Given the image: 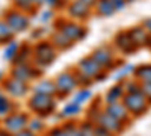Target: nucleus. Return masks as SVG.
<instances>
[{
    "instance_id": "obj_1",
    "label": "nucleus",
    "mask_w": 151,
    "mask_h": 136,
    "mask_svg": "<svg viewBox=\"0 0 151 136\" xmlns=\"http://www.w3.org/2000/svg\"><path fill=\"white\" fill-rule=\"evenodd\" d=\"M58 56H59V52L56 50V47L50 42L48 38L33 42V47H32V64L38 70H41L42 73L56 62Z\"/></svg>"
},
{
    "instance_id": "obj_2",
    "label": "nucleus",
    "mask_w": 151,
    "mask_h": 136,
    "mask_svg": "<svg viewBox=\"0 0 151 136\" xmlns=\"http://www.w3.org/2000/svg\"><path fill=\"white\" fill-rule=\"evenodd\" d=\"M53 29L62 32L74 44L83 41L86 38V35H88V29L85 27L83 23L74 21V20H71L68 17H56Z\"/></svg>"
},
{
    "instance_id": "obj_3",
    "label": "nucleus",
    "mask_w": 151,
    "mask_h": 136,
    "mask_svg": "<svg viewBox=\"0 0 151 136\" xmlns=\"http://www.w3.org/2000/svg\"><path fill=\"white\" fill-rule=\"evenodd\" d=\"M29 110L33 114H36V117L40 118H45L55 114V110L58 107V98L52 97V95H42V94H33L30 95L29 101H27Z\"/></svg>"
},
{
    "instance_id": "obj_4",
    "label": "nucleus",
    "mask_w": 151,
    "mask_h": 136,
    "mask_svg": "<svg viewBox=\"0 0 151 136\" xmlns=\"http://www.w3.org/2000/svg\"><path fill=\"white\" fill-rule=\"evenodd\" d=\"M32 15L26 14L23 11H18L15 8H9L3 12L2 18L6 21V24L9 26V29L14 32V35H20L24 33L30 29V24H32Z\"/></svg>"
},
{
    "instance_id": "obj_5",
    "label": "nucleus",
    "mask_w": 151,
    "mask_h": 136,
    "mask_svg": "<svg viewBox=\"0 0 151 136\" xmlns=\"http://www.w3.org/2000/svg\"><path fill=\"white\" fill-rule=\"evenodd\" d=\"M53 80L58 89V98H67L68 95H73L76 89L79 88L77 76H76L74 68H67L64 71L58 73Z\"/></svg>"
},
{
    "instance_id": "obj_6",
    "label": "nucleus",
    "mask_w": 151,
    "mask_h": 136,
    "mask_svg": "<svg viewBox=\"0 0 151 136\" xmlns=\"http://www.w3.org/2000/svg\"><path fill=\"white\" fill-rule=\"evenodd\" d=\"M42 71L38 70L32 62H24V64H14L11 65V70H9V76L14 77V79H18L24 83H32L35 80H38L41 76H42Z\"/></svg>"
},
{
    "instance_id": "obj_7",
    "label": "nucleus",
    "mask_w": 151,
    "mask_h": 136,
    "mask_svg": "<svg viewBox=\"0 0 151 136\" xmlns=\"http://www.w3.org/2000/svg\"><path fill=\"white\" fill-rule=\"evenodd\" d=\"M76 70H77L79 73H82V74H85L86 77H89L92 82H98V80H103L104 79V76H106V73L107 71H104L103 68H101V65H100L97 60L89 55V56H85V58H82L77 64H76V67H74Z\"/></svg>"
},
{
    "instance_id": "obj_8",
    "label": "nucleus",
    "mask_w": 151,
    "mask_h": 136,
    "mask_svg": "<svg viewBox=\"0 0 151 136\" xmlns=\"http://www.w3.org/2000/svg\"><path fill=\"white\" fill-rule=\"evenodd\" d=\"M64 11H65L68 18H71L74 21H79V23H85L94 15L92 6L80 2V0H71V2H68L65 5Z\"/></svg>"
},
{
    "instance_id": "obj_9",
    "label": "nucleus",
    "mask_w": 151,
    "mask_h": 136,
    "mask_svg": "<svg viewBox=\"0 0 151 136\" xmlns=\"http://www.w3.org/2000/svg\"><path fill=\"white\" fill-rule=\"evenodd\" d=\"M122 104L125 106V109L129 110L130 115H142L145 110L148 109L150 101L145 98V95L137 91V92H130V94H124L122 97Z\"/></svg>"
},
{
    "instance_id": "obj_10",
    "label": "nucleus",
    "mask_w": 151,
    "mask_h": 136,
    "mask_svg": "<svg viewBox=\"0 0 151 136\" xmlns=\"http://www.w3.org/2000/svg\"><path fill=\"white\" fill-rule=\"evenodd\" d=\"M0 88H2L3 92L6 95H9L11 98H23L30 91V85L24 83L18 79H14L11 76H5V79L0 83Z\"/></svg>"
},
{
    "instance_id": "obj_11",
    "label": "nucleus",
    "mask_w": 151,
    "mask_h": 136,
    "mask_svg": "<svg viewBox=\"0 0 151 136\" xmlns=\"http://www.w3.org/2000/svg\"><path fill=\"white\" fill-rule=\"evenodd\" d=\"M91 56L101 65V68L104 71H110L112 68L116 67V55L113 52V48L109 45H100V47L94 48Z\"/></svg>"
},
{
    "instance_id": "obj_12",
    "label": "nucleus",
    "mask_w": 151,
    "mask_h": 136,
    "mask_svg": "<svg viewBox=\"0 0 151 136\" xmlns=\"http://www.w3.org/2000/svg\"><path fill=\"white\" fill-rule=\"evenodd\" d=\"M29 115L24 112H11L8 117H5L3 121V129L9 135H15L24 129H27L29 124Z\"/></svg>"
},
{
    "instance_id": "obj_13",
    "label": "nucleus",
    "mask_w": 151,
    "mask_h": 136,
    "mask_svg": "<svg viewBox=\"0 0 151 136\" xmlns=\"http://www.w3.org/2000/svg\"><path fill=\"white\" fill-rule=\"evenodd\" d=\"M113 44L121 53H125V55H132L133 52H136L139 48L132 40L129 32H118L115 35V38H113Z\"/></svg>"
},
{
    "instance_id": "obj_14",
    "label": "nucleus",
    "mask_w": 151,
    "mask_h": 136,
    "mask_svg": "<svg viewBox=\"0 0 151 136\" xmlns=\"http://www.w3.org/2000/svg\"><path fill=\"white\" fill-rule=\"evenodd\" d=\"M94 124L101 126L103 129H106L112 135H118L119 132H122V122L116 121L113 117H110L107 112H104V109H103V112L98 115V118L95 119Z\"/></svg>"
},
{
    "instance_id": "obj_15",
    "label": "nucleus",
    "mask_w": 151,
    "mask_h": 136,
    "mask_svg": "<svg viewBox=\"0 0 151 136\" xmlns=\"http://www.w3.org/2000/svg\"><path fill=\"white\" fill-rule=\"evenodd\" d=\"M30 91L33 94H42V95H52L58 98V89L53 79H38L33 85H30Z\"/></svg>"
},
{
    "instance_id": "obj_16",
    "label": "nucleus",
    "mask_w": 151,
    "mask_h": 136,
    "mask_svg": "<svg viewBox=\"0 0 151 136\" xmlns=\"http://www.w3.org/2000/svg\"><path fill=\"white\" fill-rule=\"evenodd\" d=\"M104 112H107L110 117H113L116 121L122 122V124H125V122L130 119V114H129V110L125 109V106L122 104V101L106 104L104 106Z\"/></svg>"
},
{
    "instance_id": "obj_17",
    "label": "nucleus",
    "mask_w": 151,
    "mask_h": 136,
    "mask_svg": "<svg viewBox=\"0 0 151 136\" xmlns=\"http://www.w3.org/2000/svg\"><path fill=\"white\" fill-rule=\"evenodd\" d=\"M48 40H50V42L56 47V50H58L59 53H60V52H68L70 48H73V45H74L73 41H70L64 33L59 32V30H56V29H53V32L48 35Z\"/></svg>"
},
{
    "instance_id": "obj_18",
    "label": "nucleus",
    "mask_w": 151,
    "mask_h": 136,
    "mask_svg": "<svg viewBox=\"0 0 151 136\" xmlns=\"http://www.w3.org/2000/svg\"><path fill=\"white\" fill-rule=\"evenodd\" d=\"M92 9H94V14L95 15L103 17V18L112 17L116 12L115 6L112 5L110 0H97V2L94 3V6H92Z\"/></svg>"
},
{
    "instance_id": "obj_19",
    "label": "nucleus",
    "mask_w": 151,
    "mask_h": 136,
    "mask_svg": "<svg viewBox=\"0 0 151 136\" xmlns=\"http://www.w3.org/2000/svg\"><path fill=\"white\" fill-rule=\"evenodd\" d=\"M32 47L33 44L32 42H24L20 45V50L14 59V62H12V65L14 64H24V62H32Z\"/></svg>"
},
{
    "instance_id": "obj_20",
    "label": "nucleus",
    "mask_w": 151,
    "mask_h": 136,
    "mask_svg": "<svg viewBox=\"0 0 151 136\" xmlns=\"http://www.w3.org/2000/svg\"><path fill=\"white\" fill-rule=\"evenodd\" d=\"M124 88H122V85H115V86H112L110 89H107V92L104 94V104H112V103H118L122 100V97H124Z\"/></svg>"
},
{
    "instance_id": "obj_21",
    "label": "nucleus",
    "mask_w": 151,
    "mask_h": 136,
    "mask_svg": "<svg viewBox=\"0 0 151 136\" xmlns=\"http://www.w3.org/2000/svg\"><path fill=\"white\" fill-rule=\"evenodd\" d=\"M132 40L134 41V44L137 47H142V45H147L148 44V40L151 38V35L147 33V30L142 27V26H137V27H133L132 30H129Z\"/></svg>"
},
{
    "instance_id": "obj_22",
    "label": "nucleus",
    "mask_w": 151,
    "mask_h": 136,
    "mask_svg": "<svg viewBox=\"0 0 151 136\" xmlns=\"http://www.w3.org/2000/svg\"><path fill=\"white\" fill-rule=\"evenodd\" d=\"M133 74L139 83H151V64L139 65L137 68H134Z\"/></svg>"
},
{
    "instance_id": "obj_23",
    "label": "nucleus",
    "mask_w": 151,
    "mask_h": 136,
    "mask_svg": "<svg viewBox=\"0 0 151 136\" xmlns=\"http://www.w3.org/2000/svg\"><path fill=\"white\" fill-rule=\"evenodd\" d=\"M11 6L18 9V11L26 12V14H29V15H33L38 11V8L33 5L32 0H11Z\"/></svg>"
},
{
    "instance_id": "obj_24",
    "label": "nucleus",
    "mask_w": 151,
    "mask_h": 136,
    "mask_svg": "<svg viewBox=\"0 0 151 136\" xmlns=\"http://www.w3.org/2000/svg\"><path fill=\"white\" fill-rule=\"evenodd\" d=\"M91 98H92V91L89 88H77L76 92L73 94V100L71 101L83 106V104H86L88 101H89Z\"/></svg>"
},
{
    "instance_id": "obj_25",
    "label": "nucleus",
    "mask_w": 151,
    "mask_h": 136,
    "mask_svg": "<svg viewBox=\"0 0 151 136\" xmlns=\"http://www.w3.org/2000/svg\"><path fill=\"white\" fill-rule=\"evenodd\" d=\"M6 47H5V50H3V59L5 60H8V62H14V59H15V56H17V53H18V50H20V42L18 41H15V40H12L11 42H8V44H5Z\"/></svg>"
},
{
    "instance_id": "obj_26",
    "label": "nucleus",
    "mask_w": 151,
    "mask_h": 136,
    "mask_svg": "<svg viewBox=\"0 0 151 136\" xmlns=\"http://www.w3.org/2000/svg\"><path fill=\"white\" fill-rule=\"evenodd\" d=\"M12 110H14V103H12V98L9 95H6L5 92L0 91V117L5 118L8 117Z\"/></svg>"
},
{
    "instance_id": "obj_27",
    "label": "nucleus",
    "mask_w": 151,
    "mask_h": 136,
    "mask_svg": "<svg viewBox=\"0 0 151 136\" xmlns=\"http://www.w3.org/2000/svg\"><path fill=\"white\" fill-rule=\"evenodd\" d=\"M14 38H15L14 32L9 29V26L6 24V21L0 17V45H5V44L11 42Z\"/></svg>"
},
{
    "instance_id": "obj_28",
    "label": "nucleus",
    "mask_w": 151,
    "mask_h": 136,
    "mask_svg": "<svg viewBox=\"0 0 151 136\" xmlns=\"http://www.w3.org/2000/svg\"><path fill=\"white\" fill-rule=\"evenodd\" d=\"M80 112H82V106L77 104V103H74V101H70V103H67L64 106L60 115L64 118H74V117H77Z\"/></svg>"
},
{
    "instance_id": "obj_29",
    "label": "nucleus",
    "mask_w": 151,
    "mask_h": 136,
    "mask_svg": "<svg viewBox=\"0 0 151 136\" xmlns=\"http://www.w3.org/2000/svg\"><path fill=\"white\" fill-rule=\"evenodd\" d=\"M56 20V11L53 9H48L45 8L44 11H41L40 14H38V21L41 24H48V23H53Z\"/></svg>"
},
{
    "instance_id": "obj_30",
    "label": "nucleus",
    "mask_w": 151,
    "mask_h": 136,
    "mask_svg": "<svg viewBox=\"0 0 151 136\" xmlns=\"http://www.w3.org/2000/svg\"><path fill=\"white\" fill-rule=\"evenodd\" d=\"M64 130H65L67 136H83L82 130H80V126L74 124V122H67V124L64 126Z\"/></svg>"
},
{
    "instance_id": "obj_31",
    "label": "nucleus",
    "mask_w": 151,
    "mask_h": 136,
    "mask_svg": "<svg viewBox=\"0 0 151 136\" xmlns=\"http://www.w3.org/2000/svg\"><path fill=\"white\" fill-rule=\"evenodd\" d=\"M65 5L67 2L65 0H45L44 2V6L48 8V9H53V11H59V9H65Z\"/></svg>"
},
{
    "instance_id": "obj_32",
    "label": "nucleus",
    "mask_w": 151,
    "mask_h": 136,
    "mask_svg": "<svg viewBox=\"0 0 151 136\" xmlns=\"http://www.w3.org/2000/svg\"><path fill=\"white\" fill-rule=\"evenodd\" d=\"M27 129H29L30 132H33V133H38L40 130H42V129H44V122H42V119H41L40 117L32 118V119H29Z\"/></svg>"
},
{
    "instance_id": "obj_33",
    "label": "nucleus",
    "mask_w": 151,
    "mask_h": 136,
    "mask_svg": "<svg viewBox=\"0 0 151 136\" xmlns=\"http://www.w3.org/2000/svg\"><path fill=\"white\" fill-rule=\"evenodd\" d=\"M80 130H82L83 136H95V124L91 122L89 119H88L86 122H82V124H80Z\"/></svg>"
},
{
    "instance_id": "obj_34",
    "label": "nucleus",
    "mask_w": 151,
    "mask_h": 136,
    "mask_svg": "<svg viewBox=\"0 0 151 136\" xmlns=\"http://www.w3.org/2000/svg\"><path fill=\"white\" fill-rule=\"evenodd\" d=\"M76 70V68H74ZM76 76H77V83H79V88H91V85L94 83L89 77H86L85 74L79 73L77 70H76Z\"/></svg>"
},
{
    "instance_id": "obj_35",
    "label": "nucleus",
    "mask_w": 151,
    "mask_h": 136,
    "mask_svg": "<svg viewBox=\"0 0 151 136\" xmlns=\"http://www.w3.org/2000/svg\"><path fill=\"white\" fill-rule=\"evenodd\" d=\"M45 35H47V30L44 27H38V29H33L32 33H30V40L32 41H41V40H45Z\"/></svg>"
},
{
    "instance_id": "obj_36",
    "label": "nucleus",
    "mask_w": 151,
    "mask_h": 136,
    "mask_svg": "<svg viewBox=\"0 0 151 136\" xmlns=\"http://www.w3.org/2000/svg\"><path fill=\"white\" fill-rule=\"evenodd\" d=\"M134 71V68L133 67H129V65H124L122 67V70H119V73L116 74V79H121V80H124V79H127L125 76H127L129 73H133Z\"/></svg>"
},
{
    "instance_id": "obj_37",
    "label": "nucleus",
    "mask_w": 151,
    "mask_h": 136,
    "mask_svg": "<svg viewBox=\"0 0 151 136\" xmlns=\"http://www.w3.org/2000/svg\"><path fill=\"white\" fill-rule=\"evenodd\" d=\"M141 92L145 95V98L151 103V83H141Z\"/></svg>"
},
{
    "instance_id": "obj_38",
    "label": "nucleus",
    "mask_w": 151,
    "mask_h": 136,
    "mask_svg": "<svg viewBox=\"0 0 151 136\" xmlns=\"http://www.w3.org/2000/svg\"><path fill=\"white\" fill-rule=\"evenodd\" d=\"M47 136H67V133H65L64 127H55V129H52L48 132Z\"/></svg>"
},
{
    "instance_id": "obj_39",
    "label": "nucleus",
    "mask_w": 151,
    "mask_h": 136,
    "mask_svg": "<svg viewBox=\"0 0 151 136\" xmlns=\"http://www.w3.org/2000/svg\"><path fill=\"white\" fill-rule=\"evenodd\" d=\"M95 136H113L112 133H109L106 129H103L101 126L95 124Z\"/></svg>"
},
{
    "instance_id": "obj_40",
    "label": "nucleus",
    "mask_w": 151,
    "mask_h": 136,
    "mask_svg": "<svg viewBox=\"0 0 151 136\" xmlns=\"http://www.w3.org/2000/svg\"><path fill=\"white\" fill-rule=\"evenodd\" d=\"M110 2H112L113 6H115L116 11H121V9L125 8V0H110Z\"/></svg>"
},
{
    "instance_id": "obj_41",
    "label": "nucleus",
    "mask_w": 151,
    "mask_h": 136,
    "mask_svg": "<svg viewBox=\"0 0 151 136\" xmlns=\"http://www.w3.org/2000/svg\"><path fill=\"white\" fill-rule=\"evenodd\" d=\"M14 136H36V133H33V132H30L29 129H24V130H21V132H18V133H15Z\"/></svg>"
},
{
    "instance_id": "obj_42",
    "label": "nucleus",
    "mask_w": 151,
    "mask_h": 136,
    "mask_svg": "<svg viewBox=\"0 0 151 136\" xmlns=\"http://www.w3.org/2000/svg\"><path fill=\"white\" fill-rule=\"evenodd\" d=\"M142 27L147 30L148 35H151V18H148V20H145V21L142 23Z\"/></svg>"
},
{
    "instance_id": "obj_43",
    "label": "nucleus",
    "mask_w": 151,
    "mask_h": 136,
    "mask_svg": "<svg viewBox=\"0 0 151 136\" xmlns=\"http://www.w3.org/2000/svg\"><path fill=\"white\" fill-rule=\"evenodd\" d=\"M32 2H33V5H35L36 8H41V6H44L45 0H32Z\"/></svg>"
},
{
    "instance_id": "obj_44",
    "label": "nucleus",
    "mask_w": 151,
    "mask_h": 136,
    "mask_svg": "<svg viewBox=\"0 0 151 136\" xmlns=\"http://www.w3.org/2000/svg\"><path fill=\"white\" fill-rule=\"evenodd\" d=\"M80 2L86 3V5H89V6H94V3L97 2V0H80Z\"/></svg>"
},
{
    "instance_id": "obj_45",
    "label": "nucleus",
    "mask_w": 151,
    "mask_h": 136,
    "mask_svg": "<svg viewBox=\"0 0 151 136\" xmlns=\"http://www.w3.org/2000/svg\"><path fill=\"white\" fill-rule=\"evenodd\" d=\"M0 136H11V135H9L5 129H0Z\"/></svg>"
},
{
    "instance_id": "obj_46",
    "label": "nucleus",
    "mask_w": 151,
    "mask_h": 136,
    "mask_svg": "<svg viewBox=\"0 0 151 136\" xmlns=\"http://www.w3.org/2000/svg\"><path fill=\"white\" fill-rule=\"evenodd\" d=\"M3 79H5V74H3V71H0V83H2Z\"/></svg>"
},
{
    "instance_id": "obj_47",
    "label": "nucleus",
    "mask_w": 151,
    "mask_h": 136,
    "mask_svg": "<svg viewBox=\"0 0 151 136\" xmlns=\"http://www.w3.org/2000/svg\"><path fill=\"white\" fill-rule=\"evenodd\" d=\"M127 2H133V0H125V3H127Z\"/></svg>"
},
{
    "instance_id": "obj_48",
    "label": "nucleus",
    "mask_w": 151,
    "mask_h": 136,
    "mask_svg": "<svg viewBox=\"0 0 151 136\" xmlns=\"http://www.w3.org/2000/svg\"><path fill=\"white\" fill-rule=\"evenodd\" d=\"M65 2H67V3H68V2H71V0H65Z\"/></svg>"
}]
</instances>
